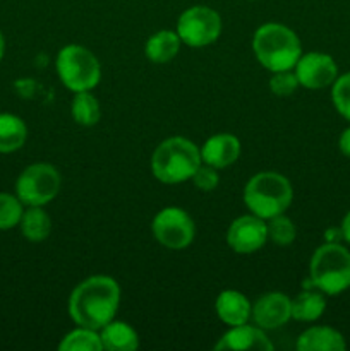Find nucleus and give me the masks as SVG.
Masks as SVG:
<instances>
[{
	"instance_id": "1",
	"label": "nucleus",
	"mask_w": 350,
	"mask_h": 351,
	"mask_svg": "<svg viewBox=\"0 0 350 351\" xmlns=\"http://www.w3.org/2000/svg\"><path fill=\"white\" fill-rule=\"evenodd\" d=\"M120 304V288L110 276H91L79 283L69 298V314L81 328L100 331L113 321Z\"/></svg>"
},
{
	"instance_id": "2",
	"label": "nucleus",
	"mask_w": 350,
	"mask_h": 351,
	"mask_svg": "<svg viewBox=\"0 0 350 351\" xmlns=\"http://www.w3.org/2000/svg\"><path fill=\"white\" fill-rule=\"evenodd\" d=\"M253 50L259 64L271 72L290 71L302 53L297 34L278 23H268L257 27L253 38Z\"/></svg>"
},
{
	"instance_id": "3",
	"label": "nucleus",
	"mask_w": 350,
	"mask_h": 351,
	"mask_svg": "<svg viewBox=\"0 0 350 351\" xmlns=\"http://www.w3.org/2000/svg\"><path fill=\"white\" fill-rule=\"evenodd\" d=\"M309 283L326 295L349 290L350 250L338 242H326L318 247L309 264Z\"/></svg>"
},
{
	"instance_id": "4",
	"label": "nucleus",
	"mask_w": 350,
	"mask_h": 351,
	"mask_svg": "<svg viewBox=\"0 0 350 351\" xmlns=\"http://www.w3.org/2000/svg\"><path fill=\"white\" fill-rule=\"evenodd\" d=\"M201 151L185 137H170L154 149L151 168L163 184H180L189 180L201 167Z\"/></svg>"
},
{
	"instance_id": "5",
	"label": "nucleus",
	"mask_w": 350,
	"mask_h": 351,
	"mask_svg": "<svg viewBox=\"0 0 350 351\" xmlns=\"http://www.w3.org/2000/svg\"><path fill=\"white\" fill-rule=\"evenodd\" d=\"M294 191L283 175L277 171H261L247 182L244 201L253 215L263 219L283 215L290 206Z\"/></svg>"
},
{
	"instance_id": "6",
	"label": "nucleus",
	"mask_w": 350,
	"mask_h": 351,
	"mask_svg": "<svg viewBox=\"0 0 350 351\" xmlns=\"http://www.w3.org/2000/svg\"><path fill=\"white\" fill-rule=\"evenodd\" d=\"M57 72L62 84L74 93L89 91L102 77L98 58L81 45H67L58 51Z\"/></svg>"
},
{
	"instance_id": "7",
	"label": "nucleus",
	"mask_w": 350,
	"mask_h": 351,
	"mask_svg": "<svg viewBox=\"0 0 350 351\" xmlns=\"http://www.w3.org/2000/svg\"><path fill=\"white\" fill-rule=\"evenodd\" d=\"M16 191L23 204L45 206L54 201L60 191V175L51 165H31L17 178Z\"/></svg>"
},
{
	"instance_id": "8",
	"label": "nucleus",
	"mask_w": 350,
	"mask_h": 351,
	"mask_svg": "<svg viewBox=\"0 0 350 351\" xmlns=\"http://www.w3.org/2000/svg\"><path fill=\"white\" fill-rule=\"evenodd\" d=\"M222 33V19L216 10L206 5L189 7L177 23V34L189 47H206L218 40Z\"/></svg>"
},
{
	"instance_id": "9",
	"label": "nucleus",
	"mask_w": 350,
	"mask_h": 351,
	"mask_svg": "<svg viewBox=\"0 0 350 351\" xmlns=\"http://www.w3.org/2000/svg\"><path fill=\"white\" fill-rule=\"evenodd\" d=\"M153 235L167 249H185L194 240V221L180 208H165L154 216Z\"/></svg>"
},
{
	"instance_id": "10",
	"label": "nucleus",
	"mask_w": 350,
	"mask_h": 351,
	"mask_svg": "<svg viewBox=\"0 0 350 351\" xmlns=\"http://www.w3.org/2000/svg\"><path fill=\"white\" fill-rule=\"evenodd\" d=\"M295 75L299 84L307 89L328 88L338 77V67L333 57L319 51L301 55L295 64Z\"/></svg>"
},
{
	"instance_id": "11",
	"label": "nucleus",
	"mask_w": 350,
	"mask_h": 351,
	"mask_svg": "<svg viewBox=\"0 0 350 351\" xmlns=\"http://www.w3.org/2000/svg\"><path fill=\"white\" fill-rule=\"evenodd\" d=\"M268 240V226L256 215L240 216L226 232V243L239 254H253L259 250Z\"/></svg>"
},
{
	"instance_id": "12",
	"label": "nucleus",
	"mask_w": 350,
	"mask_h": 351,
	"mask_svg": "<svg viewBox=\"0 0 350 351\" xmlns=\"http://www.w3.org/2000/svg\"><path fill=\"white\" fill-rule=\"evenodd\" d=\"M250 317L261 329H277L292 317V300L283 293H266L253 305Z\"/></svg>"
},
{
	"instance_id": "13",
	"label": "nucleus",
	"mask_w": 350,
	"mask_h": 351,
	"mask_svg": "<svg viewBox=\"0 0 350 351\" xmlns=\"http://www.w3.org/2000/svg\"><path fill=\"white\" fill-rule=\"evenodd\" d=\"M215 350H257V351H271L273 343L266 338L261 328L240 324L230 328L229 332L223 335L215 345Z\"/></svg>"
},
{
	"instance_id": "14",
	"label": "nucleus",
	"mask_w": 350,
	"mask_h": 351,
	"mask_svg": "<svg viewBox=\"0 0 350 351\" xmlns=\"http://www.w3.org/2000/svg\"><path fill=\"white\" fill-rule=\"evenodd\" d=\"M239 154L240 143L232 134H216V136L209 137L201 149L202 161L216 170L235 163Z\"/></svg>"
},
{
	"instance_id": "15",
	"label": "nucleus",
	"mask_w": 350,
	"mask_h": 351,
	"mask_svg": "<svg viewBox=\"0 0 350 351\" xmlns=\"http://www.w3.org/2000/svg\"><path fill=\"white\" fill-rule=\"evenodd\" d=\"M215 308L218 317L222 319V322H225L226 326L233 328V326L247 324V321L250 319V308H253V305L249 304L246 295H242L240 291L226 290L222 291L220 297L216 298Z\"/></svg>"
},
{
	"instance_id": "16",
	"label": "nucleus",
	"mask_w": 350,
	"mask_h": 351,
	"mask_svg": "<svg viewBox=\"0 0 350 351\" xmlns=\"http://www.w3.org/2000/svg\"><path fill=\"white\" fill-rule=\"evenodd\" d=\"M345 348L347 343L342 332L328 326L309 328L297 341V350L301 351H343Z\"/></svg>"
},
{
	"instance_id": "17",
	"label": "nucleus",
	"mask_w": 350,
	"mask_h": 351,
	"mask_svg": "<svg viewBox=\"0 0 350 351\" xmlns=\"http://www.w3.org/2000/svg\"><path fill=\"white\" fill-rule=\"evenodd\" d=\"M103 350L108 351H134L139 348L137 332L129 324L120 321H112L100 329Z\"/></svg>"
},
{
	"instance_id": "18",
	"label": "nucleus",
	"mask_w": 350,
	"mask_h": 351,
	"mask_svg": "<svg viewBox=\"0 0 350 351\" xmlns=\"http://www.w3.org/2000/svg\"><path fill=\"white\" fill-rule=\"evenodd\" d=\"M180 48V38L174 31H158L148 40L146 43V57L154 64H167L175 55L178 53Z\"/></svg>"
},
{
	"instance_id": "19",
	"label": "nucleus",
	"mask_w": 350,
	"mask_h": 351,
	"mask_svg": "<svg viewBox=\"0 0 350 351\" xmlns=\"http://www.w3.org/2000/svg\"><path fill=\"white\" fill-rule=\"evenodd\" d=\"M26 136V125L19 117L0 113V153H12L23 147Z\"/></svg>"
},
{
	"instance_id": "20",
	"label": "nucleus",
	"mask_w": 350,
	"mask_h": 351,
	"mask_svg": "<svg viewBox=\"0 0 350 351\" xmlns=\"http://www.w3.org/2000/svg\"><path fill=\"white\" fill-rule=\"evenodd\" d=\"M325 308L326 300L323 291L305 290L292 300V317L304 322L318 321L325 314Z\"/></svg>"
},
{
	"instance_id": "21",
	"label": "nucleus",
	"mask_w": 350,
	"mask_h": 351,
	"mask_svg": "<svg viewBox=\"0 0 350 351\" xmlns=\"http://www.w3.org/2000/svg\"><path fill=\"white\" fill-rule=\"evenodd\" d=\"M21 232L30 242H43L51 232V221L41 206H31L21 218Z\"/></svg>"
},
{
	"instance_id": "22",
	"label": "nucleus",
	"mask_w": 350,
	"mask_h": 351,
	"mask_svg": "<svg viewBox=\"0 0 350 351\" xmlns=\"http://www.w3.org/2000/svg\"><path fill=\"white\" fill-rule=\"evenodd\" d=\"M100 117H102V110H100V103L91 93L79 91L75 93L74 101H72V119L79 125L91 127L98 123Z\"/></svg>"
},
{
	"instance_id": "23",
	"label": "nucleus",
	"mask_w": 350,
	"mask_h": 351,
	"mask_svg": "<svg viewBox=\"0 0 350 351\" xmlns=\"http://www.w3.org/2000/svg\"><path fill=\"white\" fill-rule=\"evenodd\" d=\"M60 351H102L103 345L100 335H96L95 329L81 328L75 329V331L69 332L67 336H64V339L58 345Z\"/></svg>"
},
{
	"instance_id": "24",
	"label": "nucleus",
	"mask_w": 350,
	"mask_h": 351,
	"mask_svg": "<svg viewBox=\"0 0 350 351\" xmlns=\"http://www.w3.org/2000/svg\"><path fill=\"white\" fill-rule=\"evenodd\" d=\"M268 239H271V242L277 243L280 247L290 245L292 242L297 237V230H295V225L283 215H278L270 218V223H268Z\"/></svg>"
},
{
	"instance_id": "25",
	"label": "nucleus",
	"mask_w": 350,
	"mask_h": 351,
	"mask_svg": "<svg viewBox=\"0 0 350 351\" xmlns=\"http://www.w3.org/2000/svg\"><path fill=\"white\" fill-rule=\"evenodd\" d=\"M23 202L10 194H0V230H10L21 223Z\"/></svg>"
},
{
	"instance_id": "26",
	"label": "nucleus",
	"mask_w": 350,
	"mask_h": 351,
	"mask_svg": "<svg viewBox=\"0 0 350 351\" xmlns=\"http://www.w3.org/2000/svg\"><path fill=\"white\" fill-rule=\"evenodd\" d=\"M331 86V99L336 112L350 122V72L338 75Z\"/></svg>"
},
{
	"instance_id": "27",
	"label": "nucleus",
	"mask_w": 350,
	"mask_h": 351,
	"mask_svg": "<svg viewBox=\"0 0 350 351\" xmlns=\"http://www.w3.org/2000/svg\"><path fill=\"white\" fill-rule=\"evenodd\" d=\"M299 81L297 75L292 74L290 71L275 72L273 77L270 79V89L277 96H290L297 89Z\"/></svg>"
},
{
	"instance_id": "28",
	"label": "nucleus",
	"mask_w": 350,
	"mask_h": 351,
	"mask_svg": "<svg viewBox=\"0 0 350 351\" xmlns=\"http://www.w3.org/2000/svg\"><path fill=\"white\" fill-rule=\"evenodd\" d=\"M192 182H194V185L199 189V191L209 192V191H215L220 178H218V173H216V168L209 167V165H206V167H202L201 165V167L196 170V173L192 175Z\"/></svg>"
},
{
	"instance_id": "29",
	"label": "nucleus",
	"mask_w": 350,
	"mask_h": 351,
	"mask_svg": "<svg viewBox=\"0 0 350 351\" xmlns=\"http://www.w3.org/2000/svg\"><path fill=\"white\" fill-rule=\"evenodd\" d=\"M338 147L340 151H342L343 156L350 158V127H347V129L342 132V136H340Z\"/></svg>"
},
{
	"instance_id": "30",
	"label": "nucleus",
	"mask_w": 350,
	"mask_h": 351,
	"mask_svg": "<svg viewBox=\"0 0 350 351\" xmlns=\"http://www.w3.org/2000/svg\"><path fill=\"white\" fill-rule=\"evenodd\" d=\"M340 230H342V239L350 245V211L347 213L345 218H343Z\"/></svg>"
},
{
	"instance_id": "31",
	"label": "nucleus",
	"mask_w": 350,
	"mask_h": 351,
	"mask_svg": "<svg viewBox=\"0 0 350 351\" xmlns=\"http://www.w3.org/2000/svg\"><path fill=\"white\" fill-rule=\"evenodd\" d=\"M326 242H340V239H342V230L340 228H329L328 232H326Z\"/></svg>"
},
{
	"instance_id": "32",
	"label": "nucleus",
	"mask_w": 350,
	"mask_h": 351,
	"mask_svg": "<svg viewBox=\"0 0 350 351\" xmlns=\"http://www.w3.org/2000/svg\"><path fill=\"white\" fill-rule=\"evenodd\" d=\"M3 50H5V43H3V36L0 33V58L3 57Z\"/></svg>"
}]
</instances>
